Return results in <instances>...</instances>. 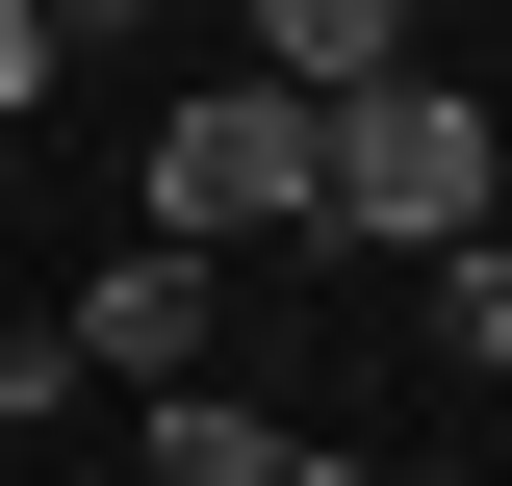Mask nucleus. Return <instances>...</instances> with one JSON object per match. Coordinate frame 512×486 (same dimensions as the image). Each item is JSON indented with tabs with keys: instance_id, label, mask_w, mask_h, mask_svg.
<instances>
[{
	"instance_id": "4",
	"label": "nucleus",
	"mask_w": 512,
	"mask_h": 486,
	"mask_svg": "<svg viewBox=\"0 0 512 486\" xmlns=\"http://www.w3.org/2000/svg\"><path fill=\"white\" fill-rule=\"evenodd\" d=\"M52 333H77V384H180V359H205V256H154V231H128Z\"/></svg>"
},
{
	"instance_id": "6",
	"label": "nucleus",
	"mask_w": 512,
	"mask_h": 486,
	"mask_svg": "<svg viewBox=\"0 0 512 486\" xmlns=\"http://www.w3.org/2000/svg\"><path fill=\"white\" fill-rule=\"evenodd\" d=\"M436 359H512V256H487V231L436 256Z\"/></svg>"
},
{
	"instance_id": "1",
	"label": "nucleus",
	"mask_w": 512,
	"mask_h": 486,
	"mask_svg": "<svg viewBox=\"0 0 512 486\" xmlns=\"http://www.w3.org/2000/svg\"><path fill=\"white\" fill-rule=\"evenodd\" d=\"M512 205V128L461 103V77H384V103H308V231L333 256H410V282H436L461 231H487Z\"/></svg>"
},
{
	"instance_id": "7",
	"label": "nucleus",
	"mask_w": 512,
	"mask_h": 486,
	"mask_svg": "<svg viewBox=\"0 0 512 486\" xmlns=\"http://www.w3.org/2000/svg\"><path fill=\"white\" fill-rule=\"evenodd\" d=\"M26 26H52V77L77 52H154V0H26Z\"/></svg>"
},
{
	"instance_id": "5",
	"label": "nucleus",
	"mask_w": 512,
	"mask_h": 486,
	"mask_svg": "<svg viewBox=\"0 0 512 486\" xmlns=\"http://www.w3.org/2000/svg\"><path fill=\"white\" fill-rule=\"evenodd\" d=\"M154 486H282V435H256V410H180V384H154Z\"/></svg>"
},
{
	"instance_id": "8",
	"label": "nucleus",
	"mask_w": 512,
	"mask_h": 486,
	"mask_svg": "<svg viewBox=\"0 0 512 486\" xmlns=\"http://www.w3.org/2000/svg\"><path fill=\"white\" fill-rule=\"evenodd\" d=\"M26 103H52V26H26V0H0V128H26Z\"/></svg>"
},
{
	"instance_id": "2",
	"label": "nucleus",
	"mask_w": 512,
	"mask_h": 486,
	"mask_svg": "<svg viewBox=\"0 0 512 486\" xmlns=\"http://www.w3.org/2000/svg\"><path fill=\"white\" fill-rule=\"evenodd\" d=\"M231 231H308V103L205 77V103L154 128V256H231Z\"/></svg>"
},
{
	"instance_id": "9",
	"label": "nucleus",
	"mask_w": 512,
	"mask_h": 486,
	"mask_svg": "<svg viewBox=\"0 0 512 486\" xmlns=\"http://www.w3.org/2000/svg\"><path fill=\"white\" fill-rule=\"evenodd\" d=\"M282 486H384V461H282Z\"/></svg>"
},
{
	"instance_id": "3",
	"label": "nucleus",
	"mask_w": 512,
	"mask_h": 486,
	"mask_svg": "<svg viewBox=\"0 0 512 486\" xmlns=\"http://www.w3.org/2000/svg\"><path fill=\"white\" fill-rule=\"evenodd\" d=\"M256 26V103H384V77H436V0H231Z\"/></svg>"
}]
</instances>
